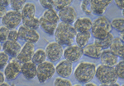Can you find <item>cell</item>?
I'll return each instance as SVG.
<instances>
[{
    "label": "cell",
    "instance_id": "obj_1",
    "mask_svg": "<svg viewBox=\"0 0 124 86\" xmlns=\"http://www.w3.org/2000/svg\"><path fill=\"white\" fill-rule=\"evenodd\" d=\"M75 35H76V31L74 29L73 25H67L61 21L58 23L54 33L55 41L61 46H66V47L73 45Z\"/></svg>",
    "mask_w": 124,
    "mask_h": 86
},
{
    "label": "cell",
    "instance_id": "obj_2",
    "mask_svg": "<svg viewBox=\"0 0 124 86\" xmlns=\"http://www.w3.org/2000/svg\"><path fill=\"white\" fill-rule=\"evenodd\" d=\"M96 67L93 62L83 61H80L74 70L75 80L80 84H87L91 82L95 77Z\"/></svg>",
    "mask_w": 124,
    "mask_h": 86
},
{
    "label": "cell",
    "instance_id": "obj_3",
    "mask_svg": "<svg viewBox=\"0 0 124 86\" xmlns=\"http://www.w3.org/2000/svg\"><path fill=\"white\" fill-rule=\"evenodd\" d=\"M112 26L111 22L104 16H101L92 21L91 35L94 38L95 40H100L104 39L111 33Z\"/></svg>",
    "mask_w": 124,
    "mask_h": 86
},
{
    "label": "cell",
    "instance_id": "obj_4",
    "mask_svg": "<svg viewBox=\"0 0 124 86\" xmlns=\"http://www.w3.org/2000/svg\"><path fill=\"white\" fill-rule=\"evenodd\" d=\"M95 77L101 84L103 85L114 84L118 80V78L114 71V67H106L102 64L96 67Z\"/></svg>",
    "mask_w": 124,
    "mask_h": 86
},
{
    "label": "cell",
    "instance_id": "obj_5",
    "mask_svg": "<svg viewBox=\"0 0 124 86\" xmlns=\"http://www.w3.org/2000/svg\"><path fill=\"white\" fill-rule=\"evenodd\" d=\"M55 74V65L49 61H46L37 66V78L39 83L44 84L51 79Z\"/></svg>",
    "mask_w": 124,
    "mask_h": 86
},
{
    "label": "cell",
    "instance_id": "obj_6",
    "mask_svg": "<svg viewBox=\"0 0 124 86\" xmlns=\"http://www.w3.org/2000/svg\"><path fill=\"white\" fill-rule=\"evenodd\" d=\"M22 21H23V18H22L21 13L19 12H15L13 10L7 11L1 18L3 26L6 27L9 31L16 30V28L18 27L22 24Z\"/></svg>",
    "mask_w": 124,
    "mask_h": 86
},
{
    "label": "cell",
    "instance_id": "obj_7",
    "mask_svg": "<svg viewBox=\"0 0 124 86\" xmlns=\"http://www.w3.org/2000/svg\"><path fill=\"white\" fill-rule=\"evenodd\" d=\"M45 52L46 54V58L49 59V61L54 63L59 61L61 59L63 56L64 48L55 41H52L50 42L46 45Z\"/></svg>",
    "mask_w": 124,
    "mask_h": 86
},
{
    "label": "cell",
    "instance_id": "obj_8",
    "mask_svg": "<svg viewBox=\"0 0 124 86\" xmlns=\"http://www.w3.org/2000/svg\"><path fill=\"white\" fill-rule=\"evenodd\" d=\"M21 67L22 64L16 58L9 60L7 66L3 69V75H4L5 80H14L17 79L21 74Z\"/></svg>",
    "mask_w": 124,
    "mask_h": 86
},
{
    "label": "cell",
    "instance_id": "obj_9",
    "mask_svg": "<svg viewBox=\"0 0 124 86\" xmlns=\"http://www.w3.org/2000/svg\"><path fill=\"white\" fill-rule=\"evenodd\" d=\"M17 31H18L19 39L25 41L26 43H31L35 44L40 39V34L37 31L30 30L28 28L21 25L19 26Z\"/></svg>",
    "mask_w": 124,
    "mask_h": 86
},
{
    "label": "cell",
    "instance_id": "obj_10",
    "mask_svg": "<svg viewBox=\"0 0 124 86\" xmlns=\"http://www.w3.org/2000/svg\"><path fill=\"white\" fill-rule=\"evenodd\" d=\"M83 56V49L77 45H70L64 49L63 57L71 63L77 62Z\"/></svg>",
    "mask_w": 124,
    "mask_h": 86
},
{
    "label": "cell",
    "instance_id": "obj_11",
    "mask_svg": "<svg viewBox=\"0 0 124 86\" xmlns=\"http://www.w3.org/2000/svg\"><path fill=\"white\" fill-rule=\"evenodd\" d=\"M57 13L60 21L67 25H72V24H74L75 20L77 19V12L72 6H68L64 9L59 11Z\"/></svg>",
    "mask_w": 124,
    "mask_h": 86
},
{
    "label": "cell",
    "instance_id": "obj_12",
    "mask_svg": "<svg viewBox=\"0 0 124 86\" xmlns=\"http://www.w3.org/2000/svg\"><path fill=\"white\" fill-rule=\"evenodd\" d=\"M34 52H35V44L31 43H25L22 47L21 51L16 59L21 64L31 61Z\"/></svg>",
    "mask_w": 124,
    "mask_h": 86
},
{
    "label": "cell",
    "instance_id": "obj_13",
    "mask_svg": "<svg viewBox=\"0 0 124 86\" xmlns=\"http://www.w3.org/2000/svg\"><path fill=\"white\" fill-rule=\"evenodd\" d=\"M55 67V73L59 75V77L68 79L73 73V63L66 61L65 59L61 60Z\"/></svg>",
    "mask_w": 124,
    "mask_h": 86
},
{
    "label": "cell",
    "instance_id": "obj_14",
    "mask_svg": "<svg viewBox=\"0 0 124 86\" xmlns=\"http://www.w3.org/2000/svg\"><path fill=\"white\" fill-rule=\"evenodd\" d=\"M90 8L93 15L101 17L103 16L107 10L108 7L111 4V0H90Z\"/></svg>",
    "mask_w": 124,
    "mask_h": 86
},
{
    "label": "cell",
    "instance_id": "obj_15",
    "mask_svg": "<svg viewBox=\"0 0 124 86\" xmlns=\"http://www.w3.org/2000/svg\"><path fill=\"white\" fill-rule=\"evenodd\" d=\"M22 49V45L17 41L7 40L2 44V50L9 57L16 58Z\"/></svg>",
    "mask_w": 124,
    "mask_h": 86
},
{
    "label": "cell",
    "instance_id": "obj_16",
    "mask_svg": "<svg viewBox=\"0 0 124 86\" xmlns=\"http://www.w3.org/2000/svg\"><path fill=\"white\" fill-rule=\"evenodd\" d=\"M99 60L102 65L106 66V67H114L116 64L118 62L119 58L109 49H105L102 51Z\"/></svg>",
    "mask_w": 124,
    "mask_h": 86
},
{
    "label": "cell",
    "instance_id": "obj_17",
    "mask_svg": "<svg viewBox=\"0 0 124 86\" xmlns=\"http://www.w3.org/2000/svg\"><path fill=\"white\" fill-rule=\"evenodd\" d=\"M76 33H85L91 31L92 21L89 17H79L75 20L73 25Z\"/></svg>",
    "mask_w": 124,
    "mask_h": 86
},
{
    "label": "cell",
    "instance_id": "obj_18",
    "mask_svg": "<svg viewBox=\"0 0 124 86\" xmlns=\"http://www.w3.org/2000/svg\"><path fill=\"white\" fill-rule=\"evenodd\" d=\"M21 73L27 80H31L35 79L37 77V65H35L32 61L22 64Z\"/></svg>",
    "mask_w": 124,
    "mask_h": 86
},
{
    "label": "cell",
    "instance_id": "obj_19",
    "mask_svg": "<svg viewBox=\"0 0 124 86\" xmlns=\"http://www.w3.org/2000/svg\"><path fill=\"white\" fill-rule=\"evenodd\" d=\"M101 49H99L98 46H96L94 43H88L85 47L83 48V55L86 56L87 57L92 59L98 60L100 57L102 53Z\"/></svg>",
    "mask_w": 124,
    "mask_h": 86
},
{
    "label": "cell",
    "instance_id": "obj_20",
    "mask_svg": "<svg viewBox=\"0 0 124 86\" xmlns=\"http://www.w3.org/2000/svg\"><path fill=\"white\" fill-rule=\"evenodd\" d=\"M109 50L111 52H113L118 58L121 57L122 59H123V56H124L123 41H122L119 37H115L113 39V42H112V44L109 48Z\"/></svg>",
    "mask_w": 124,
    "mask_h": 86
},
{
    "label": "cell",
    "instance_id": "obj_21",
    "mask_svg": "<svg viewBox=\"0 0 124 86\" xmlns=\"http://www.w3.org/2000/svg\"><path fill=\"white\" fill-rule=\"evenodd\" d=\"M36 12H37L36 5L31 2H26L25 5L23 6L20 13H21L22 18L23 20L32 18V17H36Z\"/></svg>",
    "mask_w": 124,
    "mask_h": 86
},
{
    "label": "cell",
    "instance_id": "obj_22",
    "mask_svg": "<svg viewBox=\"0 0 124 86\" xmlns=\"http://www.w3.org/2000/svg\"><path fill=\"white\" fill-rule=\"evenodd\" d=\"M91 36L92 35L90 31L85 32V33H76V35H75V38L76 45L83 49L84 47H85L89 43V41L90 40Z\"/></svg>",
    "mask_w": 124,
    "mask_h": 86
},
{
    "label": "cell",
    "instance_id": "obj_23",
    "mask_svg": "<svg viewBox=\"0 0 124 86\" xmlns=\"http://www.w3.org/2000/svg\"><path fill=\"white\" fill-rule=\"evenodd\" d=\"M41 17H43L46 21H48V22L55 24V25H57V24L60 22L58 13L54 8L46 10L42 13V15H41Z\"/></svg>",
    "mask_w": 124,
    "mask_h": 86
},
{
    "label": "cell",
    "instance_id": "obj_24",
    "mask_svg": "<svg viewBox=\"0 0 124 86\" xmlns=\"http://www.w3.org/2000/svg\"><path fill=\"white\" fill-rule=\"evenodd\" d=\"M39 21H40V27L41 28V30L45 32L46 34L49 35H54V33H55V31L56 29L57 25L55 24H52L48 22L47 21H46L43 17H40L39 18Z\"/></svg>",
    "mask_w": 124,
    "mask_h": 86
},
{
    "label": "cell",
    "instance_id": "obj_25",
    "mask_svg": "<svg viewBox=\"0 0 124 86\" xmlns=\"http://www.w3.org/2000/svg\"><path fill=\"white\" fill-rule=\"evenodd\" d=\"M46 61V54L45 49H37L35 50L31 58V61L35 65L38 66L39 64H41L44 61Z\"/></svg>",
    "mask_w": 124,
    "mask_h": 86
},
{
    "label": "cell",
    "instance_id": "obj_26",
    "mask_svg": "<svg viewBox=\"0 0 124 86\" xmlns=\"http://www.w3.org/2000/svg\"><path fill=\"white\" fill-rule=\"evenodd\" d=\"M114 36L112 33H110L107 37H105L104 39H100V40H95L94 39V44L96 46L101 49L102 50H105V49H109L110 46L112 44V42H113Z\"/></svg>",
    "mask_w": 124,
    "mask_h": 86
},
{
    "label": "cell",
    "instance_id": "obj_27",
    "mask_svg": "<svg viewBox=\"0 0 124 86\" xmlns=\"http://www.w3.org/2000/svg\"><path fill=\"white\" fill-rule=\"evenodd\" d=\"M22 23H23V26L28 28L30 30H34V31H37L40 27L39 18H37V17L29 19H23L22 21Z\"/></svg>",
    "mask_w": 124,
    "mask_h": 86
},
{
    "label": "cell",
    "instance_id": "obj_28",
    "mask_svg": "<svg viewBox=\"0 0 124 86\" xmlns=\"http://www.w3.org/2000/svg\"><path fill=\"white\" fill-rule=\"evenodd\" d=\"M53 3V8L55 11H61L68 6H71V3H73L72 0H52Z\"/></svg>",
    "mask_w": 124,
    "mask_h": 86
},
{
    "label": "cell",
    "instance_id": "obj_29",
    "mask_svg": "<svg viewBox=\"0 0 124 86\" xmlns=\"http://www.w3.org/2000/svg\"><path fill=\"white\" fill-rule=\"evenodd\" d=\"M111 22V26L112 29H114L115 31H117L119 33L124 31V19L123 17L122 18H115L113 19Z\"/></svg>",
    "mask_w": 124,
    "mask_h": 86
},
{
    "label": "cell",
    "instance_id": "obj_30",
    "mask_svg": "<svg viewBox=\"0 0 124 86\" xmlns=\"http://www.w3.org/2000/svg\"><path fill=\"white\" fill-rule=\"evenodd\" d=\"M26 2L27 1H25V0H12L9 2V6L11 7V10L21 12Z\"/></svg>",
    "mask_w": 124,
    "mask_h": 86
},
{
    "label": "cell",
    "instance_id": "obj_31",
    "mask_svg": "<svg viewBox=\"0 0 124 86\" xmlns=\"http://www.w3.org/2000/svg\"><path fill=\"white\" fill-rule=\"evenodd\" d=\"M114 71L118 79L123 80L124 79V61L123 59L118 61V62L116 64L114 67Z\"/></svg>",
    "mask_w": 124,
    "mask_h": 86
},
{
    "label": "cell",
    "instance_id": "obj_32",
    "mask_svg": "<svg viewBox=\"0 0 124 86\" xmlns=\"http://www.w3.org/2000/svg\"><path fill=\"white\" fill-rule=\"evenodd\" d=\"M54 86H73V85L69 79L57 77L54 80Z\"/></svg>",
    "mask_w": 124,
    "mask_h": 86
},
{
    "label": "cell",
    "instance_id": "obj_33",
    "mask_svg": "<svg viewBox=\"0 0 124 86\" xmlns=\"http://www.w3.org/2000/svg\"><path fill=\"white\" fill-rule=\"evenodd\" d=\"M80 8L86 15H89V16L92 15L91 8H90V2L89 1H88V0L82 1L80 4Z\"/></svg>",
    "mask_w": 124,
    "mask_h": 86
},
{
    "label": "cell",
    "instance_id": "obj_34",
    "mask_svg": "<svg viewBox=\"0 0 124 86\" xmlns=\"http://www.w3.org/2000/svg\"><path fill=\"white\" fill-rule=\"evenodd\" d=\"M8 61H9L8 56L5 53H3V51L0 52V70L4 69Z\"/></svg>",
    "mask_w": 124,
    "mask_h": 86
},
{
    "label": "cell",
    "instance_id": "obj_35",
    "mask_svg": "<svg viewBox=\"0 0 124 86\" xmlns=\"http://www.w3.org/2000/svg\"><path fill=\"white\" fill-rule=\"evenodd\" d=\"M9 33V30L4 26H0V43H4L8 40V35Z\"/></svg>",
    "mask_w": 124,
    "mask_h": 86
},
{
    "label": "cell",
    "instance_id": "obj_36",
    "mask_svg": "<svg viewBox=\"0 0 124 86\" xmlns=\"http://www.w3.org/2000/svg\"><path fill=\"white\" fill-rule=\"evenodd\" d=\"M19 39L18 31L17 30H11L9 31L8 35V40L9 41H17Z\"/></svg>",
    "mask_w": 124,
    "mask_h": 86
},
{
    "label": "cell",
    "instance_id": "obj_37",
    "mask_svg": "<svg viewBox=\"0 0 124 86\" xmlns=\"http://www.w3.org/2000/svg\"><path fill=\"white\" fill-rule=\"evenodd\" d=\"M39 3H40V5H41L42 7H44L46 10L53 8L52 0H40Z\"/></svg>",
    "mask_w": 124,
    "mask_h": 86
},
{
    "label": "cell",
    "instance_id": "obj_38",
    "mask_svg": "<svg viewBox=\"0 0 124 86\" xmlns=\"http://www.w3.org/2000/svg\"><path fill=\"white\" fill-rule=\"evenodd\" d=\"M115 4L117 5V7H118L120 10H122V11H123V7H124V2L123 0H116L115 1Z\"/></svg>",
    "mask_w": 124,
    "mask_h": 86
},
{
    "label": "cell",
    "instance_id": "obj_39",
    "mask_svg": "<svg viewBox=\"0 0 124 86\" xmlns=\"http://www.w3.org/2000/svg\"><path fill=\"white\" fill-rule=\"evenodd\" d=\"M9 2L10 1H8V0H0V5L6 8L8 6H9Z\"/></svg>",
    "mask_w": 124,
    "mask_h": 86
},
{
    "label": "cell",
    "instance_id": "obj_40",
    "mask_svg": "<svg viewBox=\"0 0 124 86\" xmlns=\"http://www.w3.org/2000/svg\"><path fill=\"white\" fill-rule=\"evenodd\" d=\"M6 12H7V9L5 8V7H2L1 5H0V19L2 18V17H3V15L6 13Z\"/></svg>",
    "mask_w": 124,
    "mask_h": 86
},
{
    "label": "cell",
    "instance_id": "obj_41",
    "mask_svg": "<svg viewBox=\"0 0 124 86\" xmlns=\"http://www.w3.org/2000/svg\"><path fill=\"white\" fill-rule=\"evenodd\" d=\"M3 82H5V77H4V75H3V71H0V84L3 83Z\"/></svg>",
    "mask_w": 124,
    "mask_h": 86
},
{
    "label": "cell",
    "instance_id": "obj_42",
    "mask_svg": "<svg viewBox=\"0 0 124 86\" xmlns=\"http://www.w3.org/2000/svg\"><path fill=\"white\" fill-rule=\"evenodd\" d=\"M99 86H121L118 83H114V84H108V85H103V84H101Z\"/></svg>",
    "mask_w": 124,
    "mask_h": 86
},
{
    "label": "cell",
    "instance_id": "obj_43",
    "mask_svg": "<svg viewBox=\"0 0 124 86\" xmlns=\"http://www.w3.org/2000/svg\"><path fill=\"white\" fill-rule=\"evenodd\" d=\"M85 86H98L96 84L94 83H93V82H89V83H87V84H85Z\"/></svg>",
    "mask_w": 124,
    "mask_h": 86
},
{
    "label": "cell",
    "instance_id": "obj_44",
    "mask_svg": "<svg viewBox=\"0 0 124 86\" xmlns=\"http://www.w3.org/2000/svg\"><path fill=\"white\" fill-rule=\"evenodd\" d=\"M0 86H11V85L8 83H7V82H3V83L0 84Z\"/></svg>",
    "mask_w": 124,
    "mask_h": 86
},
{
    "label": "cell",
    "instance_id": "obj_45",
    "mask_svg": "<svg viewBox=\"0 0 124 86\" xmlns=\"http://www.w3.org/2000/svg\"><path fill=\"white\" fill-rule=\"evenodd\" d=\"M0 52H2V43H0Z\"/></svg>",
    "mask_w": 124,
    "mask_h": 86
},
{
    "label": "cell",
    "instance_id": "obj_46",
    "mask_svg": "<svg viewBox=\"0 0 124 86\" xmlns=\"http://www.w3.org/2000/svg\"><path fill=\"white\" fill-rule=\"evenodd\" d=\"M73 86H82V85H73Z\"/></svg>",
    "mask_w": 124,
    "mask_h": 86
},
{
    "label": "cell",
    "instance_id": "obj_47",
    "mask_svg": "<svg viewBox=\"0 0 124 86\" xmlns=\"http://www.w3.org/2000/svg\"><path fill=\"white\" fill-rule=\"evenodd\" d=\"M121 86H124V85H121Z\"/></svg>",
    "mask_w": 124,
    "mask_h": 86
}]
</instances>
